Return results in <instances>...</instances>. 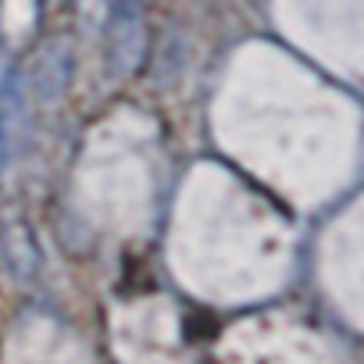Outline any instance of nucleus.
<instances>
[{"mask_svg": "<svg viewBox=\"0 0 364 364\" xmlns=\"http://www.w3.org/2000/svg\"><path fill=\"white\" fill-rule=\"evenodd\" d=\"M18 75L8 61V54L0 50V164L8 154V136H11V118L18 114Z\"/></svg>", "mask_w": 364, "mask_h": 364, "instance_id": "obj_1", "label": "nucleus"}]
</instances>
